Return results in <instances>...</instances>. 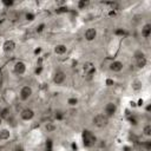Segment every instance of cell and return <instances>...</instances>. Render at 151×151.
<instances>
[{
	"mask_svg": "<svg viewBox=\"0 0 151 151\" xmlns=\"http://www.w3.org/2000/svg\"><path fill=\"white\" fill-rule=\"evenodd\" d=\"M81 138H83V144H84V146H86V147H92V146H94V144H96V142H97L96 136H94L91 131H88V130H84V131H83Z\"/></svg>",
	"mask_w": 151,
	"mask_h": 151,
	"instance_id": "6da1fadb",
	"label": "cell"
},
{
	"mask_svg": "<svg viewBox=\"0 0 151 151\" xmlns=\"http://www.w3.org/2000/svg\"><path fill=\"white\" fill-rule=\"evenodd\" d=\"M93 124L99 129L105 127L109 125V117H106L104 113H98L93 117Z\"/></svg>",
	"mask_w": 151,
	"mask_h": 151,
	"instance_id": "7a4b0ae2",
	"label": "cell"
},
{
	"mask_svg": "<svg viewBox=\"0 0 151 151\" xmlns=\"http://www.w3.org/2000/svg\"><path fill=\"white\" fill-rule=\"evenodd\" d=\"M83 71H84V73H85V76H86L87 78H92L93 74L96 73V67H94L93 63L87 61V63H85V64L83 65Z\"/></svg>",
	"mask_w": 151,
	"mask_h": 151,
	"instance_id": "3957f363",
	"label": "cell"
},
{
	"mask_svg": "<svg viewBox=\"0 0 151 151\" xmlns=\"http://www.w3.org/2000/svg\"><path fill=\"white\" fill-rule=\"evenodd\" d=\"M32 93H33L32 87L28 86V85H25V86L21 87V90H20V92H19V97H20L21 100H27V99L32 96Z\"/></svg>",
	"mask_w": 151,
	"mask_h": 151,
	"instance_id": "277c9868",
	"label": "cell"
},
{
	"mask_svg": "<svg viewBox=\"0 0 151 151\" xmlns=\"http://www.w3.org/2000/svg\"><path fill=\"white\" fill-rule=\"evenodd\" d=\"M116 111H117L116 104H114V103H107V104L105 105V109H104V112H105L104 114L110 118V117H113V116H114Z\"/></svg>",
	"mask_w": 151,
	"mask_h": 151,
	"instance_id": "5b68a950",
	"label": "cell"
},
{
	"mask_svg": "<svg viewBox=\"0 0 151 151\" xmlns=\"http://www.w3.org/2000/svg\"><path fill=\"white\" fill-rule=\"evenodd\" d=\"M20 117L22 120H31L34 117V111L32 109H24L20 112Z\"/></svg>",
	"mask_w": 151,
	"mask_h": 151,
	"instance_id": "8992f818",
	"label": "cell"
},
{
	"mask_svg": "<svg viewBox=\"0 0 151 151\" xmlns=\"http://www.w3.org/2000/svg\"><path fill=\"white\" fill-rule=\"evenodd\" d=\"M65 73L63 72V71H57L55 73H54V77H53V81H54V84H57V85H61L64 81H65Z\"/></svg>",
	"mask_w": 151,
	"mask_h": 151,
	"instance_id": "52a82bcc",
	"label": "cell"
},
{
	"mask_svg": "<svg viewBox=\"0 0 151 151\" xmlns=\"http://www.w3.org/2000/svg\"><path fill=\"white\" fill-rule=\"evenodd\" d=\"M136 64H137V66L139 68H143V67L146 66L147 60H146V58H145V55L143 53H139V54L136 55Z\"/></svg>",
	"mask_w": 151,
	"mask_h": 151,
	"instance_id": "ba28073f",
	"label": "cell"
},
{
	"mask_svg": "<svg viewBox=\"0 0 151 151\" xmlns=\"http://www.w3.org/2000/svg\"><path fill=\"white\" fill-rule=\"evenodd\" d=\"M97 37V29L94 27H91V28H87L86 32H85V39L87 41H92L94 40Z\"/></svg>",
	"mask_w": 151,
	"mask_h": 151,
	"instance_id": "9c48e42d",
	"label": "cell"
},
{
	"mask_svg": "<svg viewBox=\"0 0 151 151\" xmlns=\"http://www.w3.org/2000/svg\"><path fill=\"white\" fill-rule=\"evenodd\" d=\"M14 72H15L17 74H19V76L24 74V73L26 72V65H25V63H22V61H17L15 65H14Z\"/></svg>",
	"mask_w": 151,
	"mask_h": 151,
	"instance_id": "30bf717a",
	"label": "cell"
},
{
	"mask_svg": "<svg viewBox=\"0 0 151 151\" xmlns=\"http://www.w3.org/2000/svg\"><path fill=\"white\" fill-rule=\"evenodd\" d=\"M2 50H4L5 52H7V53L13 52V51L15 50V42H14L13 40H6V41L4 42V45H2Z\"/></svg>",
	"mask_w": 151,
	"mask_h": 151,
	"instance_id": "8fae6325",
	"label": "cell"
},
{
	"mask_svg": "<svg viewBox=\"0 0 151 151\" xmlns=\"http://www.w3.org/2000/svg\"><path fill=\"white\" fill-rule=\"evenodd\" d=\"M123 68H124V64L119 60H114L110 64V70L113 72H120Z\"/></svg>",
	"mask_w": 151,
	"mask_h": 151,
	"instance_id": "7c38bea8",
	"label": "cell"
},
{
	"mask_svg": "<svg viewBox=\"0 0 151 151\" xmlns=\"http://www.w3.org/2000/svg\"><path fill=\"white\" fill-rule=\"evenodd\" d=\"M66 51H67V47H66V45H64V44H59V45H57V46L54 47V53H55V54H59V55L65 54Z\"/></svg>",
	"mask_w": 151,
	"mask_h": 151,
	"instance_id": "4fadbf2b",
	"label": "cell"
},
{
	"mask_svg": "<svg viewBox=\"0 0 151 151\" xmlns=\"http://www.w3.org/2000/svg\"><path fill=\"white\" fill-rule=\"evenodd\" d=\"M150 34H151V25L150 24H145L143 26V28H142V35L144 38H149Z\"/></svg>",
	"mask_w": 151,
	"mask_h": 151,
	"instance_id": "5bb4252c",
	"label": "cell"
},
{
	"mask_svg": "<svg viewBox=\"0 0 151 151\" xmlns=\"http://www.w3.org/2000/svg\"><path fill=\"white\" fill-rule=\"evenodd\" d=\"M9 137H11V132L7 129L0 130V139L1 140H7V139H9Z\"/></svg>",
	"mask_w": 151,
	"mask_h": 151,
	"instance_id": "9a60e30c",
	"label": "cell"
},
{
	"mask_svg": "<svg viewBox=\"0 0 151 151\" xmlns=\"http://www.w3.org/2000/svg\"><path fill=\"white\" fill-rule=\"evenodd\" d=\"M9 116H11V110L9 109H4L1 112H0V117L2 118V119H8L9 118Z\"/></svg>",
	"mask_w": 151,
	"mask_h": 151,
	"instance_id": "2e32d148",
	"label": "cell"
},
{
	"mask_svg": "<svg viewBox=\"0 0 151 151\" xmlns=\"http://www.w3.org/2000/svg\"><path fill=\"white\" fill-rule=\"evenodd\" d=\"M143 134L145 137H151V125L150 124H146L144 127H143Z\"/></svg>",
	"mask_w": 151,
	"mask_h": 151,
	"instance_id": "e0dca14e",
	"label": "cell"
},
{
	"mask_svg": "<svg viewBox=\"0 0 151 151\" xmlns=\"http://www.w3.org/2000/svg\"><path fill=\"white\" fill-rule=\"evenodd\" d=\"M131 86H132V88H133L134 91H139V90L142 88V81H140V80H134V81L131 84Z\"/></svg>",
	"mask_w": 151,
	"mask_h": 151,
	"instance_id": "ac0fdd59",
	"label": "cell"
},
{
	"mask_svg": "<svg viewBox=\"0 0 151 151\" xmlns=\"http://www.w3.org/2000/svg\"><path fill=\"white\" fill-rule=\"evenodd\" d=\"M45 127H46V131H47V132H53V131H55V129H57V126H55L53 123H47Z\"/></svg>",
	"mask_w": 151,
	"mask_h": 151,
	"instance_id": "d6986e66",
	"label": "cell"
},
{
	"mask_svg": "<svg viewBox=\"0 0 151 151\" xmlns=\"http://www.w3.org/2000/svg\"><path fill=\"white\" fill-rule=\"evenodd\" d=\"M67 104L68 105H71V106H74V105H77L78 104V99L77 98H68V100H67Z\"/></svg>",
	"mask_w": 151,
	"mask_h": 151,
	"instance_id": "ffe728a7",
	"label": "cell"
},
{
	"mask_svg": "<svg viewBox=\"0 0 151 151\" xmlns=\"http://www.w3.org/2000/svg\"><path fill=\"white\" fill-rule=\"evenodd\" d=\"M88 5V1H85V0H81V1H79L78 2V7L81 9V8H84V7H86Z\"/></svg>",
	"mask_w": 151,
	"mask_h": 151,
	"instance_id": "44dd1931",
	"label": "cell"
},
{
	"mask_svg": "<svg viewBox=\"0 0 151 151\" xmlns=\"http://www.w3.org/2000/svg\"><path fill=\"white\" fill-rule=\"evenodd\" d=\"M46 151H52V140H46Z\"/></svg>",
	"mask_w": 151,
	"mask_h": 151,
	"instance_id": "7402d4cb",
	"label": "cell"
},
{
	"mask_svg": "<svg viewBox=\"0 0 151 151\" xmlns=\"http://www.w3.org/2000/svg\"><path fill=\"white\" fill-rule=\"evenodd\" d=\"M44 28H45V24H40L39 26H37V29H35V31H37L38 33H40V32L44 31Z\"/></svg>",
	"mask_w": 151,
	"mask_h": 151,
	"instance_id": "603a6c76",
	"label": "cell"
},
{
	"mask_svg": "<svg viewBox=\"0 0 151 151\" xmlns=\"http://www.w3.org/2000/svg\"><path fill=\"white\" fill-rule=\"evenodd\" d=\"M26 19H27V20H33V19H34V14L27 13V14H26Z\"/></svg>",
	"mask_w": 151,
	"mask_h": 151,
	"instance_id": "cb8c5ba5",
	"label": "cell"
},
{
	"mask_svg": "<svg viewBox=\"0 0 151 151\" xmlns=\"http://www.w3.org/2000/svg\"><path fill=\"white\" fill-rule=\"evenodd\" d=\"M55 118H57V119H61V118H63V113H61V112H57V113H55Z\"/></svg>",
	"mask_w": 151,
	"mask_h": 151,
	"instance_id": "d4e9b609",
	"label": "cell"
},
{
	"mask_svg": "<svg viewBox=\"0 0 151 151\" xmlns=\"http://www.w3.org/2000/svg\"><path fill=\"white\" fill-rule=\"evenodd\" d=\"M4 5H6V6H12V5H13V1H7V0H5V1H4Z\"/></svg>",
	"mask_w": 151,
	"mask_h": 151,
	"instance_id": "484cf974",
	"label": "cell"
},
{
	"mask_svg": "<svg viewBox=\"0 0 151 151\" xmlns=\"http://www.w3.org/2000/svg\"><path fill=\"white\" fill-rule=\"evenodd\" d=\"M106 85H107V86L113 85V80H112V79H107V80H106Z\"/></svg>",
	"mask_w": 151,
	"mask_h": 151,
	"instance_id": "4316f807",
	"label": "cell"
},
{
	"mask_svg": "<svg viewBox=\"0 0 151 151\" xmlns=\"http://www.w3.org/2000/svg\"><path fill=\"white\" fill-rule=\"evenodd\" d=\"M14 151H24V149H22V146H15V149H14Z\"/></svg>",
	"mask_w": 151,
	"mask_h": 151,
	"instance_id": "83f0119b",
	"label": "cell"
},
{
	"mask_svg": "<svg viewBox=\"0 0 151 151\" xmlns=\"http://www.w3.org/2000/svg\"><path fill=\"white\" fill-rule=\"evenodd\" d=\"M41 70H42V67H41V66H39V67H37V70H35V73H37V74H39V73L41 72Z\"/></svg>",
	"mask_w": 151,
	"mask_h": 151,
	"instance_id": "f1b7e54d",
	"label": "cell"
},
{
	"mask_svg": "<svg viewBox=\"0 0 151 151\" xmlns=\"http://www.w3.org/2000/svg\"><path fill=\"white\" fill-rule=\"evenodd\" d=\"M65 11H67V8H66V7H61V8H59V9H58V12H65Z\"/></svg>",
	"mask_w": 151,
	"mask_h": 151,
	"instance_id": "f546056e",
	"label": "cell"
},
{
	"mask_svg": "<svg viewBox=\"0 0 151 151\" xmlns=\"http://www.w3.org/2000/svg\"><path fill=\"white\" fill-rule=\"evenodd\" d=\"M72 149H73V150H77V144L72 143Z\"/></svg>",
	"mask_w": 151,
	"mask_h": 151,
	"instance_id": "4dcf8cb0",
	"label": "cell"
},
{
	"mask_svg": "<svg viewBox=\"0 0 151 151\" xmlns=\"http://www.w3.org/2000/svg\"><path fill=\"white\" fill-rule=\"evenodd\" d=\"M109 14H110V15L112 17V15H116V12H114V11H111V12H110Z\"/></svg>",
	"mask_w": 151,
	"mask_h": 151,
	"instance_id": "1f68e13d",
	"label": "cell"
},
{
	"mask_svg": "<svg viewBox=\"0 0 151 151\" xmlns=\"http://www.w3.org/2000/svg\"><path fill=\"white\" fill-rule=\"evenodd\" d=\"M143 103H144L143 99H139V100H138V105H143Z\"/></svg>",
	"mask_w": 151,
	"mask_h": 151,
	"instance_id": "d6a6232c",
	"label": "cell"
},
{
	"mask_svg": "<svg viewBox=\"0 0 151 151\" xmlns=\"http://www.w3.org/2000/svg\"><path fill=\"white\" fill-rule=\"evenodd\" d=\"M131 150V147H129V146H125L124 147V151H130Z\"/></svg>",
	"mask_w": 151,
	"mask_h": 151,
	"instance_id": "836d02e7",
	"label": "cell"
},
{
	"mask_svg": "<svg viewBox=\"0 0 151 151\" xmlns=\"http://www.w3.org/2000/svg\"><path fill=\"white\" fill-rule=\"evenodd\" d=\"M117 33H118V34H124V31H120V29H118V31H117Z\"/></svg>",
	"mask_w": 151,
	"mask_h": 151,
	"instance_id": "e575fe53",
	"label": "cell"
},
{
	"mask_svg": "<svg viewBox=\"0 0 151 151\" xmlns=\"http://www.w3.org/2000/svg\"><path fill=\"white\" fill-rule=\"evenodd\" d=\"M2 120H4V119H2V118H1V117H0V125H1V124H2Z\"/></svg>",
	"mask_w": 151,
	"mask_h": 151,
	"instance_id": "d590c367",
	"label": "cell"
}]
</instances>
